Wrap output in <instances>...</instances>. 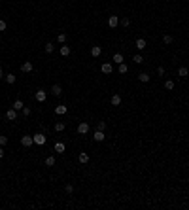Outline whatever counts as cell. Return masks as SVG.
<instances>
[{
  "mask_svg": "<svg viewBox=\"0 0 189 210\" xmlns=\"http://www.w3.org/2000/svg\"><path fill=\"white\" fill-rule=\"evenodd\" d=\"M34 144H36V146H44L45 142H47V138H45V134L44 132H38V134H34Z\"/></svg>",
  "mask_w": 189,
  "mask_h": 210,
  "instance_id": "6da1fadb",
  "label": "cell"
},
{
  "mask_svg": "<svg viewBox=\"0 0 189 210\" xmlns=\"http://www.w3.org/2000/svg\"><path fill=\"white\" fill-rule=\"evenodd\" d=\"M21 144L25 148H30L32 144H34V138H32L30 134H25V136H21Z\"/></svg>",
  "mask_w": 189,
  "mask_h": 210,
  "instance_id": "7a4b0ae2",
  "label": "cell"
},
{
  "mask_svg": "<svg viewBox=\"0 0 189 210\" xmlns=\"http://www.w3.org/2000/svg\"><path fill=\"white\" fill-rule=\"evenodd\" d=\"M34 99H36V101H38V102H44V101H45V99H47V93H45V91H44V89H38V91H36V93H34Z\"/></svg>",
  "mask_w": 189,
  "mask_h": 210,
  "instance_id": "3957f363",
  "label": "cell"
},
{
  "mask_svg": "<svg viewBox=\"0 0 189 210\" xmlns=\"http://www.w3.org/2000/svg\"><path fill=\"white\" fill-rule=\"evenodd\" d=\"M21 70H23L25 74H28V72H32V70H34V64H32L30 61H25V63L21 64Z\"/></svg>",
  "mask_w": 189,
  "mask_h": 210,
  "instance_id": "277c9868",
  "label": "cell"
},
{
  "mask_svg": "<svg viewBox=\"0 0 189 210\" xmlns=\"http://www.w3.org/2000/svg\"><path fill=\"white\" fill-rule=\"evenodd\" d=\"M117 25H119V17H117V15H110V17H108V27L110 28H115Z\"/></svg>",
  "mask_w": 189,
  "mask_h": 210,
  "instance_id": "5b68a950",
  "label": "cell"
},
{
  "mask_svg": "<svg viewBox=\"0 0 189 210\" xmlns=\"http://www.w3.org/2000/svg\"><path fill=\"white\" fill-rule=\"evenodd\" d=\"M78 132H80V134H87V132H89V123L81 121V123L78 125Z\"/></svg>",
  "mask_w": 189,
  "mask_h": 210,
  "instance_id": "8992f818",
  "label": "cell"
},
{
  "mask_svg": "<svg viewBox=\"0 0 189 210\" xmlns=\"http://www.w3.org/2000/svg\"><path fill=\"white\" fill-rule=\"evenodd\" d=\"M6 119H9V121H15V119H17V110L9 108L8 112H6Z\"/></svg>",
  "mask_w": 189,
  "mask_h": 210,
  "instance_id": "52a82bcc",
  "label": "cell"
},
{
  "mask_svg": "<svg viewBox=\"0 0 189 210\" xmlns=\"http://www.w3.org/2000/svg\"><path fill=\"white\" fill-rule=\"evenodd\" d=\"M100 70H102V74H112L113 66H112V63H104L102 66H100Z\"/></svg>",
  "mask_w": 189,
  "mask_h": 210,
  "instance_id": "ba28073f",
  "label": "cell"
},
{
  "mask_svg": "<svg viewBox=\"0 0 189 210\" xmlns=\"http://www.w3.org/2000/svg\"><path fill=\"white\" fill-rule=\"evenodd\" d=\"M110 104L112 106H119L121 104V95H112L110 97Z\"/></svg>",
  "mask_w": 189,
  "mask_h": 210,
  "instance_id": "9c48e42d",
  "label": "cell"
},
{
  "mask_svg": "<svg viewBox=\"0 0 189 210\" xmlns=\"http://www.w3.org/2000/svg\"><path fill=\"white\" fill-rule=\"evenodd\" d=\"M89 53H91V57H100V53H102V47H100V46H93Z\"/></svg>",
  "mask_w": 189,
  "mask_h": 210,
  "instance_id": "30bf717a",
  "label": "cell"
},
{
  "mask_svg": "<svg viewBox=\"0 0 189 210\" xmlns=\"http://www.w3.org/2000/svg\"><path fill=\"white\" fill-rule=\"evenodd\" d=\"M68 112V106H64V104H59L57 108H55V114L57 115H64Z\"/></svg>",
  "mask_w": 189,
  "mask_h": 210,
  "instance_id": "8fae6325",
  "label": "cell"
},
{
  "mask_svg": "<svg viewBox=\"0 0 189 210\" xmlns=\"http://www.w3.org/2000/svg\"><path fill=\"white\" fill-rule=\"evenodd\" d=\"M95 140H97V142H102L104 140V138H106V134H104V131H100V129H97V131H95Z\"/></svg>",
  "mask_w": 189,
  "mask_h": 210,
  "instance_id": "7c38bea8",
  "label": "cell"
},
{
  "mask_svg": "<svg viewBox=\"0 0 189 210\" xmlns=\"http://www.w3.org/2000/svg\"><path fill=\"white\" fill-rule=\"evenodd\" d=\"M51 93H53L55 97H61V95H63V87L59 85V83H55V85L51 87Z\"/></svg>",
  "mask_w": 189,
  "mask_h": 210,
  "instance_id": "4fadbf2b",
  "label": "cell"
},
{
  "mask_svg": "<svg viewBox=\"0 0 189 210\" xmlns=\"http://www.w3.org/2000/svg\"><path fill=\"white\" fill-rule=\"evenodd\" d=\"M78 161H80L81 165H87V163H89V155H87L85 151H80V157H78Z\"/></svg>",
  "mask_w": 189,
  "mask_h": 210,
  "instance_id": "5bb4252c",
  "label": "cell"
},
{
  "mask_svg": "<svg viewBox=\"0 0 189 210\" xmlns=\"http://www.w3.org/2000/svg\"><path fill=\"white\" fill-rule=\"evenodd\" d=\"M61 55H63V57H68V55L72 53V49H70V46H66V44H64V46H61Z\"/></svg>",
  "mask_w": 189,
  "mask_h": 210,
  "instance_id": "9a60e30c",
  "label": "cell"
},
{
  "mask_svg": "<svg viewBox=\"0 0 189 210\" xmlns=\"http://www.w3.org/2000/svg\"><path fill=\"white\" fill-rule=\"evenodd\" d=\"M134 46L138 47L140 51H142V49H146V46H148V44H146V40H144V38H138V40L134 42Z\"/></svg>",
  "mask_w": 189,
  "mask_h": 210,
  "instance_id": "2e32d148",
  "label": "cell"
},
{
  "mask_svg": "<svg viewBox=\"0 0 189 210\" xmlns=\"http://www.w3.org/2000/svg\"><path fill=\"white\" fill-rule=\"evenodd\" d=\"M112 61H113L115 64H121V63H125V57H123L121 53H115V55L112 57Z\"/></svg>",
  "mask_w": 189,
  "mask_h": 210,
  "instance_id": "e0dca14e",
  "label": "cell"
},
{
  "mask_svg": "<svg viewBox=\"0 0 189 210\" xmlns=\"http://www.w3.org/2000/svg\"><path fill=\"white\" fill-rule=\"evenodd\" d=\"M178 76H180V78H187V76H189V70L185 68V66H180V70H178Z\"/></svg>",
  "mask_w": 189,
  "mask_h": 210,
  "instance_id": "ac0fdd59",
  "label": "cell"
},
{
  "mask_svg": "<svg viewBox=\"0 0 189 210\" xmlns=\"http://www.w3.org/2000/svg\"><path fill=\"white\" fill-rule=\"evenodd\" d=\"M23 106H25V104H23V101H21V99H17V101H14L11 108H14V110H23Z\"/></svg>",
  "mask_w": 189,
  "mask_h": 210,
  "instance_id": "d6986e66",
  "label": "cell"
},
{
  "mask_svg": "<svg viewBox=\"0 0 189 210\" xmlns=\"http://www.w3.org/2000/svg\"><path fill=\"white\" fill-rule=\"evenodd\" d=\"M138 80H140L142 83H148V82H149V74H148V72H142V74L138 76Z\"/></svg>",
  "mask_w": 189,
  "mask_h": 210,
  "instance_id": "ffe728a7",
  "label": "cell"
},
{
  "mask_svg": "<svg viewBox=\"0 0 189 210\" xmlns=\"http://www.w3.org/2000/svg\"><path fill=\"white\" fill-rule=\"evenodd\" d=\"M55 151H57V153H64V144L63 142H57V144H55Z\"/></svg>",
  "mask_w": 189,
  "mask_h": 210,
  "instance_id": "44dd1931",
  "label": "cell"
},
{
  "mask_svg": "<svg viewBox=\"0 0 189 210\" xmlns=\"http://www.w3.org/2000/svg\"><path fill=\"white\" fill-rule=\"evenodd\" d=\"M117 66H119V68H117V70H119V74H127V72H129V66H127L125 63H121V64H117Z\"/></svg>",
  "mask_w": 189,
  "mask_h": 210,
  "instance_id": "7402d4cb",
  "label": "cell"
},
{
  "mask_svg": "<svg viewBox=\"0 0 189 210\" xmlns=\"http://www.w3.org/2000/svg\"><path fill=\"white\" fill-rule=\"evenodd\" d=\"M64 127H66V125H64L63 121H57V123H55V131H57V132H63Z\"/></svg>",
  "mask_w": 189,
  "mask_h": 210,
  "instance_id": "603a6c76",
  "label": "cell"
},
{
  "mask_svg": "<svg viewBox=\"0 0 189 210\" xmlns=\"http://www.w3.org/2000/svg\"><path fill=\"white\" fill-rule=\"evenodd\" d=\"M44 49H45V53H53V51H55V46H53V44H51V42H47V44H45V47H44Z\"/></svg>",
  "mask_w": 189,
  "mask_h": 210,
  "instance_id": "cb8c5ba5",
  "label": "cell"
},
{
  "mask_svg": "<svg viewBox=\"0 0 189 210\" xmlns=\"http://www.w3.org/2000/svg\"><path fill=\"white\" fill-rule=\"evenodd\" d=\"M55 165V157L49 155V157H45V167H53Z\"/></svg>",
  "mask_w": 189,
  "mask_h": 210,
  "instance_id": "d4e9b609",
  "label": "cell"
},
{
  "mask_svg": "<svg viewBox=\"0 0 189 210\" xmlns=\"http://www.w3.org/2000/svg\"><path fill=\"white\" fill-rule=\"evenodd\" d=\"M15 80H17V78H15L14 74H8V76H6V82H8L9 85H14V83H15Z\"/></svg>",
  "mask_w": 189,
  "mask_h": 210,
  "instance_id": "484cf974",
  "label": "cell"
},
{
  "mask_svg": "<svg viewBox=\"0 0 189 210\" xmlns=\"http://www.w3.org/2000/svg\"><path fill=\"white\" fill-rule=\"evenodd\" d=\"M165 89L172 91V89H174V82H172V80H167V82H165Z\"/></svg>",
  "mask_w": 189,
  "mask_h": 210,
  "instance_id": "4316f807",
  "label": "cell"
},
{
  "mask_svg": "<svg viewBox=\"0 0 189 210\" xmlns=\"http://www.w3.org/2000/svg\"><path fill=\"white\" fill-rule=\"evenodd\" d=\"M132 61H134L136 64H142V63H144V57H142V55H134V57H132Z\"/></svg>",
  "mask_w": 189,
  "mask_h": 210,
  "instance_id": "83f0119b",
  "label": "cell"
},
{
  "mask_svg": "<svg viewBox=\"0 0 189 210\" xmlns=\"http://www.w3.org/2000/svg\"><path fill=\"white\" fill-rule=\"evenodd\" d=\"M57 42H59V44H64V42H66V34H64V32H61V34L57 36Z\"/></svg>",
  "mask_w": 189,
  "mask_h": 210,
  "instance_id": "f1b7e54d",
  "label": "cell"
},
{
  "mask_svg": "<svg viewBox=\"0 0 189 210\" xmlns=\"http://www.w3.org/2000/svg\"><path fill=\"white\" fill-rule=\"evenodd\" d=\"M119 23H121L123 27H129V25H131V19H129V17H123V19H119Z\"/></svg>",
  "mask_w": 189,
  "mask_h": 210,
  "instance_id": "f546056e",
  "label": "cell"
},
{
  "mask_svg": "<svg viewBox=\"0 0 189 210\" xmlns=\"http://www.w3.org/2000/svg\"><path fill=\"white\" fill-rule=\"evenodd\" d=\"M163 42H165V44H172V36L170 34H165V36H163Z\"/></svg>",
  "mask_w": 189,
  "mask_h": 210,
  "instance_id": "4dcf8cb0",
  "label": "cell"
},
{
  "mask_svg": "<svg viewBox=\"0 0 189 210\" xmlns=\"http://www.w3.org/2000/svg\"><path fill=\"white\" fill-rule=\"evenodd\" d=\"M6 28H8V25H6V21H4V19H0V32H4Z\"/></svg>",
  "mask_w": 189,
  "mask_h": 210,
  "instance_id": "1f68e13d",
  "label": "cell"
},
{
  "mask_svg": "<svg viewBox=\"0 0 189 210\" xmlns=\"http://www.w3.org/2000/svg\"><path fill=\"white\" fill-rule=\"evenodd\" d=\"M23 115H25V117H28V115H30V108H27V106H23Z\"/></svg>",
  "mask_w": 189,
  "mask_h": 210,
  "instance_id": "d6a6232c",
  "label": "cell"
},
{
  "mask_svg": "<svg viewBox=\"0 0 189 210\" xmlns=\"http://www.w3.org/2000/svg\"><path fill=\"white\" fill-rule=\"evenodd\" d=\"M97 129H100V131H104V129H106V121H99V125H97Z\"/></svg>",
  "mask_w": 189,
  "mask_h": 210,
  "instance_id": "836d02e7",
  "label": "cell"
},
{
  "mask_svg": "<svg viewBox=\"0 0 189 210\" xmlns=\"http://www.w3.org/2000/svg\"><path fill=\"white\" fill-rule=\"evenodd\" d=\"M8 144V136H0V146H6Z\"/></svg>",
  "mask_w": 189,
  "mask_h": 210,
  "instance_id": "e575fe53",
  "label": "cell"
},
{
  "mask_svg": "<svg viewBox=\"0 0 189 210\" xmlns=\"http://www.w3.org/2000/svg\"><path fill=\"white\" fill-rule=\"evenodd\" d=\"M64 191H66V193H72V191H74V187L70 186V184H66V186H64Z\"/></svg>",
  "mask_w": 189,
  "mask_h": 210,
  "instance_id": "d590c367",
  "label": "cell"
},
{
  "mask_svg": "<svg viewBox=\"0 0 189 210\" xmlns=\"http://www.w3.org/2000/svg\"><path fill=\"white\" fill-rule=\"evenodd\" d=\"M157 74H159V76H163V74H165V68H163V66H159V68H157Z\"/></svg>",
  "mask_w": 189,
  "mask_h": 210,
  "instance_id": "8d00e7d4",
  "label": "cell"
},
{
  "mask_svg": "<svg viewBox=\"0 0 189 210\" xmlns=\"http://www.w3.org/2000/svg\"><path fill=\"white\" fill-rule=\"evenodd\" d=\"M4 157V146H0V159Z\"/></svg>",
  "mask_w": 189,
  "mask_h": 210,
  "instance_id": "74e56055",
  "label": "cell"
},
{
  "mask_svg": "<svg viewBox=\"0 0 189 210\" xmlns=\"http://www.w3.org/2000/svg\"><path fill=\"white\" fill-rule=\"evenodd\" d=\"M4 78V70H2V66H0V80Z\"/></svg>",
  "mask_w": 189,
  "mask_h": 210,
  "instance_id": "f35d334b",
  "label": "cell"
}]
</instances>
